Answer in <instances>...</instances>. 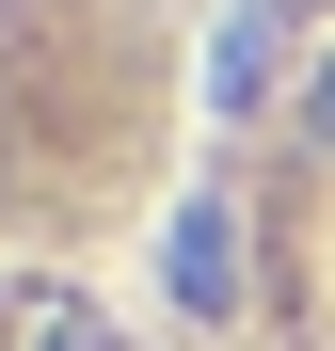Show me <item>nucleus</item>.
Segmentation results:
<instances>
[{
  "instance_id": "f257e3e1",
  "label": "nucleus",
  "mask_w": 335,
  "mask_h": 351,
  "mask_svg": "<svg viewBox=\"0 0 335 351\" xmlns=\"http://www.w3.org/2000/svg\"><path fill=\"white\" fill-rule=\"evenodd\" d=\"M288 16H303V0H223V32H208V128H256V112H271Z\"/></svg>"
},
{
  "instance_id": "f03ea898",
  "label": "nucleus",
  "mask_w": 335,
  "mask_h": 351,
  "mask_svg": "<svg viewBox=\"0 0 335 351\" xmlns=\"http://www.w3.org/2000/svg\"><path fill=\"white\" fill-rule=\"evenodd\" d=\"M160 287H176L192 319H223V304H240V208H223V192H192L176 223H160Z\"/></svg>"
},
{
  "instance_id": "7ed1b4c3",
  "label": "nucleus",
  "mask_w": 335,
  "mask_h": 351,
  "mask_svg": "<svg viewBox=\"0 0 335 351\" xmlns=\"http://www.w3.org/2000/svg\"><path fill=\"white\" fill-rule=\"evenodd\" d=\"M16 351H128V335H112L96 304H32V319H16Z\"/></svg>"
},
{
  "instance_id": "20e7f679",
  "label": "nucleus",
  "mask_w": 335,
  "mask_h": 351,
  "mask_svg": "<svg viewBox=\"0 0 335 351\" xmlns=\"http://www.w3.org/2000/svg\"><path fill=\"white\" fill-rule=\"evenodd\" d=\"M0 16H32V0H0Z\"/></svg>"
}]
</instances>
